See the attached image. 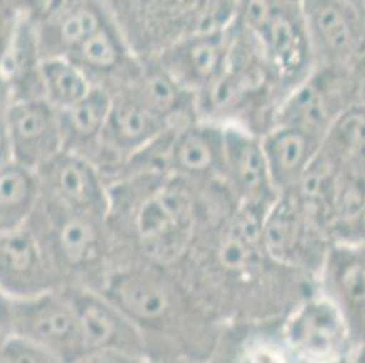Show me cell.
Returning a JSON list of instances; mask_svg holds the SVG:
<instances>
[{
  "mask_svg": "<svg viewBox=\"0 0 365 363\" xmlns=\"http://www.w3.org/2000/svg\"><path fill=\"white\" fill-rule=\"evenodd\" d=\"M169 169L171 175L189 182H222L224 124L197 118L175 129Z\"/></svg>",
  "mask_w": 365,
  "mask_h": 363,
  "instance_id": "cell-20",
  "label": "cell"
},
{
  "mask_svg": "<svg viewBox=\"0 0 365 363\" xmlns=\"http://www.w3.org/2000/svg\"><path fill=\"white\" fill-rule=\"evenodd\" d=\"M2 356H4V363H61L53 356L46 354L13 336L6 338Z\"/></svg>",
  "mask_w": 365,
  "mask_h": 363,
  "instance_id": "cell-28",
  "label": "cell"
},
{
  "mask_svg": "<svg viewBox=\"0 0 365 363\" xmlns=\"http://www.w3.org/2000/svg\"><path fill=\"white\" fill-rule=\"evenodd\" d=\"M76 363H155L145 356L120 354V352H91Z\"/></svg>",
  "mask_w": 365,
  "mask_h": 363,
  "instance_id": "cell-30",
  "label": "cell"
},
{
  "mask_svg": "<svg viewBox=\"0 0 365 363\" xmlns=\"http://www.w3.org/2000/svg\"><path fill=\"white\" fill-rule=\"evenodd\" d=\"M344 2L365 22V0H344Z\"/></svg>",
  "mask_w": 365,
  "mask_h": 363,
  "instance_id": "cell-34",
  "label": "cell"
},
{
  "mask_svg": "<svg viewBox=\"0 0 365 363\" xmlns=\"http://www.w3.org/2000/svg\"><path fill=\"white\" fill-rule=\"evenodd\" d=\"M6 338H0V363H4V356H2V347H4Z\"/></svg>",
  "mask_w": 365,
  "mask_h": 363,
  "instance_id": "cell-37",
  "label": "cell"
},
{
  "mask_svg": "<svg viewBox=\"0 0 365 363\" xmlns=\"http://www.w3.org/2000/svg\"><path fill=\"white\" fill-rule=\"evenodd\" d=\"M354 82H356V104L365 109V55L353 64Z\"/></svg>",
  "mask_w": 365,
  "mask_h": 363,
  "instance_id": "cell-33",
  "label": "cell"
},
{
  "mask_svg": "<svg viewBox=\"0 0 365 363\" xmlns=\"http://www.w3.org/2000/svg\"><path fill=\"white\" fill-rule=\"evenodd\" d=\"M111 19L106 0H61L36 20L42 56H71Z\"/></svg>",
  "mask_w": 365,
  "mask_h": 363,
  "instance_id": "cell-21",
  "label": "cell"
},
{
  "mask_svg": "<svg viewBox=\"0 0 365 363\" xmlns=\"http://www.w3.org/2000/svg\"><path fill=\"white\" fill-rule=\"evenodd\" d=\"M11 100L13 95L9 84L6 82L4 76L0 75V165H4L6 162L11 160L8 144V128H6V115H8Z\"/></svg>",
  "mask_w": 365,
  "mask_h": 363,
  "instance_id": "cell-29",
  "label": "cell"
},
{
  "mask_svg": "<svg viewBox=\"0 0 365 363\" xmlns=\"http://www.w3.org/2000/svg\"><path fill=\"white\" fill-rule=\"evenodd\" d=\"M334 363H354V356H351V358L347 359H341V362H334Z\"/></svg>",
  "mask_w": 365,
  "mask_h": 363,
  "instance_id": "cell-38",
  "label": "cell"
},
{
  "mask_svg": "<svg viewBox=\"0 0 365 363\" xmlns=\"http://www.w3.org/2000/svg\"><path fill=\"white\" fill-rule=\"evenodd\" d=\"M282 322L287 344L300 363H334L356 352L345 318L318 289L300 300Z\"/></svg>",
  "mask_w": 365,
  "mask_h": 363,
  "instance_id": "cell-9",
  "label": "cell"
},
{
  "mask_svg": "<svg viewBox=\"0 0 365 363\" xmlns=\"http://www.w3.org/2000/svg\"><path fill=\"white\" fill-rule=\"evenodd\" d=\"M61 363L84 358V338L66 289L11 300V334Z\"/></svg>",
  "mask_w": 365,
  "mask_h": 363,
  "instance_id": "cell-6",
  "label": "cell"
},
{
  "mask_svg": "<svg viewBox=\"0 0 365 363\" xmlns=\"http://www.w3.org/2000/svg\"><path fill=\"white\" fill-rule=\"evenodd\" d=\"M109 108H111V93L95 86L76 104L58 111L64 151L76 153L95 164V160L102 151V136H104Z\"/></svg>",
  "mask_w": 365,
  "mask_h": 363,
  "instance_id": "cell-24",
  "label": "cell"
},
{
  "mask_svg": "<svg viewBox=\"0 0 365 363\" xmlns=\"http://www.w3.org/2000/svg\"><path fill=\"white\" fill-rule=\"evenodd\" d=\"M231 22L257 42L287 91L314 69L302 0H237Z\"/></svg>",
  "mask_w": 365,
  "mask_h": 363,
  "instance_id": "cell-5",
  "label": "cell"
},
{
  "mask_svg": "<svg viewBox=\"0 0 365 363\" xmlns=\"http://www.w3.org/2000/svg\"><path fill=\"white\" fill-rule=\"evenodd\" d=\"M36 175L44 200L68 211L108 220L111 208L109 184L91 160L62 151Z\"/></svg>",
  "mask_w": 365,
  "mask_h": 363,
  "instance_id": "cell-11",
  "label": "cell"
},
{
  "mask_svg": "<svg viewBox=\"0 0 365 363\" xmlns=\"http://www.w3.org/2000/svg\"><path fill=\"white\" fill-rule=\"evenodd\" d=\"M282 319L225 322L207 363H300L287 344Z\"/></svg>",
  "mask_w": 365,
  "mask_h": 363,
  "instance_id": "cell-19",
  "label": "cell"
},
{
  "mask_svg": "<svg viewBox=\"0 0 365 363\" xmlns=\"http://www.w3.org/2000/svg\"><path fill=\"white\" fill-rule=\"evenodd\" d=\"M124 89L171 128H182L200 118L198 96L182 88L155 60H144L142 71Z\"/></svg>",
  "mask_w": 365,
  "mask_h": 363,
  "instance_id": "cell-23",
  "label": "cell"
},
{
  "mask_svg": "<svg viewBox=\"0 0 365 363\" xmlns=\"http://www.w3.org/2000/svg\"><path fill=\"white\" fill-rule=\"evenodd\" d=\"M38 204V175L13 160L0 165V232L28 224Z\"/></svg>",
  "mask_w": 365,
  "mask_h": 363,
  "instance_id": "cell-25",
  "label": "cell"
},
{
  "mask_svg": "<svg viewBox=\"0 0 365 363\" xmlns=\"http://www.w3.org/2000/svg\"><path fill=\"white\" fill-rule=\"evenodd\" d=\"M11 334V298L0 289V338Z\"/></svg>",
  "mask_w": 365,
  "mask_h": 363,
  "instance_id": "cell-32",
  "label": "cell"
},
{
  "mask_svg": "<svg viewBox=\"0 0 365 363\" xmlns=\"http://www.w3.org/2000/svg\"><path fill=\"white\" fill-rule=\"evenodd\" d=\"M356 104L351 66H318L282 98L273 126H289L324 140L336 116Z\"/></svg>",
  "mask_w": 365,
  "mask_h": 363,
  "instance_id": "cell-7",
  "label": "cell"
},
{
  "mask_svg": "<svg viewBox=\"0 0 365 363\" xmlns=\"http://www.w3.org/2000/svg\"><path fill=\"white\" fill-rule=\"evenodd\" d=\"M42 98L55 109L69 108L84 98L95 86L68 56H46L41 66Z\"/></svg>",
  "mask_w": 365,
  "mask_h": 363,
  "instance_id": "cell-27",
  "label": "cell"
},
{
  "mask_svg": "<svg viewBox=\"0 0 365 363\" xmlns=\"http://www.w3.org/2000/svg\"><path fill=\"white\" fill-rule=\"evenodd\" d=\"M64 287L35 213L28 224L0 232V289L9 298H29Z\"/></svg>",
  "mask_w": 365,
  "mask_h": 363,
  "instance_id": "cell-10",
  "label": "cell"
},
{
  "mask_svg": "<svg viewBox=\"0 0 365 363\" xmlns=\"http://www.w3.org/2000/svg\"><path fill=\"white\" fill-rule=\"evenodd\" d=\"M222 184L238 205L269 209L278 198L269 173L262 135L240 126H224Z\"/></svg>",
  "mask_w": 365,
  "mask_h": 363,
  "instance_id": "cell-14",
  "label": "cell"
},
{
  "mask_svg": "<svg viewBox=\"0 0 365 363\" xmlns=\"http://www.w3.org/2000/svg\"><path fill=\"white\" fill-rule=\"evenodd\" d=\"M142 332L155 363L207 362L222 322L175 267L115 255L101 289Z\"/></svg>",
  "mask_w": 365,
  "mask_h": 363,
  "instance_id": "cell-2",
  "label": "cell"
},
{
  "mask_svg": "<svg viewBox=\"0 0 365 363\" xmlns=\"http://www.w3.org/2000/svg\"><path fill=\"white\" fill-rule=\"evenodd\" d=\"M61 0H19V6H21L24 11H28L29 15L35 16L36 20L44 19L53 8L58 6Z\"/></svg>",
  "mask_w": 365,
  "mask_h": 363,
  "instance_id": "cell-31",
  "label": "cell"
},
{
  "mask_svg": "<svg viewBox=\"0 0 365 363\" xmlns=\"http://www.w3.org/2000/svg\"><path fill=\"white\" fill-rule=\"evenodd\" d=\"M135 51L153 58L168 44L231 22L237 0H106Z\"/></svg>",
  "mask_w": 365,
  "mask_h": 363,
  "instance_id": "cell-4",
  "label": "cell"
},
{
  "mask_svg": "<svg viewBox=\"0 0 365 363\" xmlns=\"http://www.w3.org/2000/svg\"><path fill=\"white\" fill-rule=\"evenodd\" d=\"M262 142L278 195L297 191L320 153L322 138L289 126H273L262 135Z\"/></svg>",
  "mask_w": 365,
  "mask_h": 363,
  "instance_id": "cell-22",
  "label": "cell"
},
{
  "mask_svg": "<svg viewBox=\"0 0 365 363\" xmlns=\"http://www.w3.org/2000/svg\"><path fill=\"white\" fill-rule=\"evenodd\" d=\"M354 363H365V344H361L354 352Z\"/></svg>",
  "mask_w": 365,
  "mask_h": 363,
  "instance_id": "cell-35",
  "label": "cell"
},
{
  "mask_svg": "<svg viewBox=\"0 0 365 363\" xmlns=\"http://www.w3.org/2000/svg\"><path fill=\"white\" fill-rule=\"evenodd\" d=\"M262 242L277 264L317 280L333 244L294 193L278 195L269 205L262 222Z\"/></svg>",
  "mask_w": 365,
  "mask_h": 363,
  "instance_id": "cell-8",
  "label": "cell"
},
{
  "mask_svg": "<svg viewBox=\"0 0 365 363\" xmlns=\"http://www.w3.org/2000/svg\"><path fill=\"white\" fill-rule=\"evenodd\" d=\"M93 86L113 93L128 88L142 71L144 58L135 51L115 19L89 36L71 56Z\"/></svg>",
  "mask_w": 365,
  "mask_h": 363,
  "instance_id": "cell-18",
  "label": "cell"
},
{
  "mask_svg": "<svg viewBox=\"0 0 365 363\" xmlns=\"http://www.w3.org/2000/svg\"><path fill=\"white\" fill-rule=\"evenodd\" d=\"M75 305L86 352H120L145 356L142 332L129 316L98 289L64 287Z\"/></svg>",
  "mask_w": 365,
  "mask_h": 363,
  "instance_id": "cell-15",
  "label": "cell"
},
{
  "mask_svg": "<svg viewBox=\"0 0 365 363\" xmlns=\"http://www.w3.org/2000/svg\"><path fill=\"white\" fill-rule=\"evenodd\" d=\"M173 363H207V362H187V359H184V362H173Z\"/></svg>",
  "mask_w": 365,
  "mask_h": 363,
  "instance_id": "cell-39",
  "label": "cell"
},
{
  "mask_svg": "<svg viewBox=\"0 0 365 363\" xmlns=\"http://www.w3.org/2000/svg\"><path fill=\"white\" fill-rule=\"evenodd\" d=\"M314 68L351 66L365 55V22L344 0H302Z\"/></svg>",
  "mask_w": 365,
  "mask_h": 363,
  "instance_id": "cell-13",
  "label": "cell"
},
{
  "mask_svg": "<svg viewBox=\"0 0 365 363\" xmlns=\"http://www.w3.org/2000/svg\"><path fill=\"white\" fill-rule=\"evenodd\" d=\"M0 6H19V0H0Z\"/></svg>",
  "mask_w": 365,
  "mask_h": 363,
  "instance_id": "cell-36",
  "label": "cell"
},
{
  "mask_svg": "<svg viewBox=\"0 0 365 363\" xmlns=\"http://www.w3.org/2000/svg\"><path fill=\"white\" fill-rule=\"evenodd\" d=\"M6 128L11 160L31 171L64 151L61 113L44 98L11 100Z\"/></svg>",
  "mask_w": 365,
  "mask_h": 363,
  "instance_id": "cell-16",
  "label": "cell"
},
{
  "mask_svg": "<svg viewBox=\"0 0 365 363\" xmlns=\"http://www.w3.org/2000/svg\"><path fill=\"white\" fill-rule=\"evenodd\" d=\"M318 291L341 312L356 349L365 344V244H331L318 272Z\"/></svg>",
  "mask_w": 365,
  "mask_h": 363,
  "instance_id": "cell-17",
  "label": "cell"
},
{
  "mask_svg": "<svg viewBox=\"0 0 365 363\" xmlns=\"http://www.w3.org/2000/svg\"><path fill=\"white\" fill-rule=\"evenodd\" d=\"M66 287L101 291L115 262V242L106 218L73 213L41 196L35 211Z\"/></svg>",
  "mask_w": 365,
  "mask_h": 363,
  "instance_id": "cell-3",
  "label": "cell"
},
{
  "mask_svg": "<svg viewBox=\"0 0 365 363\" xmlns=\"http://www.w3.org/2000/svg\"><path fill=\"white\" fill-rule=\"evenodd\" d=\"M109 193L115 255L168 267H178L200 236L237 208L222 182H189L175 175L135 176L113 184Z\"/></svg>",
  "mask_w": 365,
  "mask_h": 363,
  "instance_id": "cell-1",
  "label": "cell"
},
{
  "mask_svg": "<svg viewBox=\"0 0 365 363\" xmlns=\"http://www.w3.org/2000/svg\"><path fill=\"white\" fill-rule=\"evenodd\" d=\"M320 155L334 169H365V109L354 104L336 116L322 140Z\"/></svg>",
  "mask_w": 365,
  "mask_h": 363,
  "instance_id": "cell-26",
  "label": "cell"
},
{
  "mask_svg": "<svg viewBox=\"0 0 365 363\" xmlns=\"http://www.w3.org/2000/svg\"><path fill=\"white\" fill-rule=\"evenodd\" d=\"M231 48L229 24L180 36L153 58L182 88L200 95L220 78Z\"/></svg>",
  "mask_w": 365,
  "mask_h": 363,
  "instance_id": "cell-12",
  "label": "cell"
}]
</instances>
